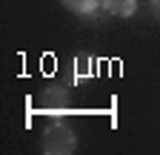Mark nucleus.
Here are the masks:
<instances>
[{
	"label": "nucleus",
	"mask_w": 160,
	"mask_h": 155,
	"mask_svg": "<svg viewBox=\"0 0 160 155\" xmlns=\"http://www.w3.org/2000/svg\"><path fill=\"white\" fill-rule=\"evenodd\" d=\"M77 149V138L72 126L66 124H54L43 132V152L46 155H72Z\"/></svg>",
	"instance_id": "f257e3e1"
},
{
	"label": "nucleus",
	"mask_w": 160,
	"mask_h": 155,
	"mask_svg": "<svg viewBox=\"0 0 160 155\" xmlns=\"http://www.w3.org/2000/svg\"><path fill=\"white\" fill-rule=\"evenodd\" d=\"M69 101V92H66V86H49L46 92H43V106L49 109V112H66V104Z\"/></svg>",
	"instance_id": "f03ea898"
},
{
	"label": "nucleus",
	"mask_w": 160,
	"mask_h": 155,
	"mask_svg": "<svg viewBox=\"0 0 160 155\" xmlns=\"http://www.w3.org/2000/svg\"><path fill=\"white\" fill-rule=\"evenodd\" d=\"M103 12L112 17H132L137 12V0H103Z\"/></svg>",
	"instance_id": "7ed1b4c3"
},
{
	"label": "nucleus",
	"mask_w": 160,
	"mask_h": 155,
	"mask_svg": "<svg viewBox=\"0 0 160 155\" xmlns=\"http://www.w3.org/2000/svg\"><path fill=\"white\" fill-rule=\"evenodd\" d=\"M60 3L80 17H92L97 9H103V0H60Z\"/></svg>",
	"instance_id": "20e7f679"
},
{
	"label": "nucleus",
	"mask_w": 160,
	"mask_h": 155,
	"mask_svg": "<svg viewBox=\"0 0 160 155\" xmlns=\"http://www.w3.org/2000/svg\"><path fill=\"white\" fill-rule=\"evenodd\" d=\"M152 9H154V14L160 17V0H152Z\"/></svg>",
	"instance_id": "39448f33"
}]
</instances>
